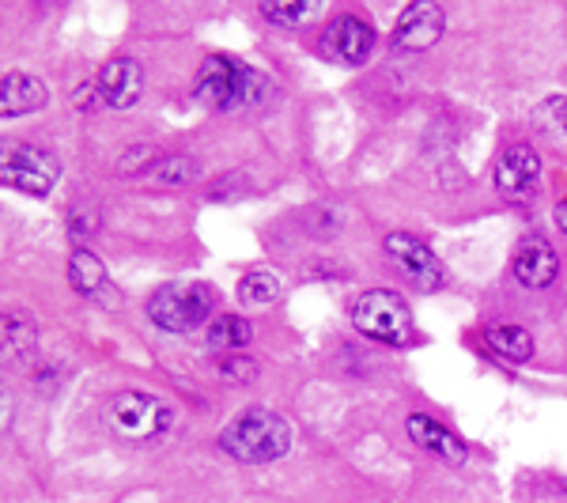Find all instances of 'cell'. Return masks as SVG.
<instances>
[{
  "label": "cell",
  "mask_w": 567,
  "mask_h": 503,
  "mask_svg": "<svg viewBox=\"0 0 567 503\" xmlns=\"http://www.w3.org/2000/svg\"><path fill=\"white\" fill-rule=\"evenodd\" d=\"M219 451L231 454V459L243 465L277 462L291 451V428L280 413L254 406L219 432Z\"/></svg>",
  "instance_id": "1"
},
{
  "label": "cell",
  "mask_w": 567,
  "mask_h": 503,
  "mask_svg": "<svg viewBox=\"0 0 567 503\" xmlns=\"http://www.w3.org/2000/svg\"><path fill=\"white\" fill-rule=\"evenodd\" d=\"M197 99L208 103L213 110H235V106H250L265 99V76L254 72L250 65H243L239 58H208L197 69Z\"/></svg>",
  "instance_id": "2"
},
{
  "label": "cell",
  "mask_w": 567,
  "mask_h": 503,
  "mask_svg": "<svg viewBox=\"0 0 567 503\" xmlns=\"http://www.w3.org/2000/svg\"><path fill=\"white\" fill-rule=\"evenodd\" d=\"M216 291L197 280H175V285H163L152 291L148 299V318L167 333H189L213 315Z\"/></svg>",
  "instance_id": "3"
},
{
  "label": "cell",
  "mask_w": 567,
  "mask_h": 503,
  "mask_svg": "<svg viewBox=\"0 0 567 503\" xmlns=\"http://www.w3.org/2000/svg\"><path fill=\"white\" fill-rule=\"evenodd\" d=\"M352 326L382 345H409V337H413V315H409L405 299L390 288L363 291L352 307Z\"/></svg>",
  "instance_id": "4"
},
{
  "label": "cell",
  "mask_w": 567,
  "mask_h": 503,
  "mask_svg": "<svg viewBox=\"0 0 567 503\" xmlns=\"http://www.w3.org/2000/svg\"><path fill=\"white\" fill-rule=\"evenodd\" d=\"M106 424L125 439H159L175 428V409L144 390H122L110 398Z\"/></svg>",
  "instance_id": "5"
},
{
  "label": "cell",
  "mask_w": 567,
  "mask_h": 503,
  "mask_svg": "<svg viewBox=\"0 0 567 503\" xmlns=\"http://www.w3.org/2000/svg\"><path fill=\"white\" fill-rule=\"evenodd\" d=\"M0 178L12 189H23L31 197H45L58 186L61 163L45 148H34V144H8L4 155H0Z\"/></svg>",
  "instance_id": "6"
},
{
  "label": "cell",
  "mask_w": 567,
  "mask_h": 503,
  "mask_svg": "<svg viewBox=\"0 0 567 503\" xmlns=\"http://www.w3.org/2000/svg\"><path fill=\"white\" fill-rule=\"evenodd\" d=\"M386 254L398 261V269L409 277V285L416 291H435L446 285V273H443V261L427 250V243L413 239L405 232H393L386 239Z\"/></svg>",
  "instance_id": "7"
},
{
  "label": "cell",
  "mask_w": 567,
  "mask_h": 503,
  "mask_svg": "<svg viewBox=\"0 0 567 503\" xmlns=\"http://www.w3.org/2000/svg\"><path fill=\"white\" fill-rule=\"evenodd\" d=\"M374 45V31L360 16H337L322 31V53L337 65H363Z\"/></svg>",
  "instance_id": "8"
},
{
  "label": "cell",
  "mask_w": 567,
  "mask_h": 503,
  "mask_svg": "<svg viewBox=\"0 0 567 503\" xmlns=\"http://www.w3.org/2000/svg\"><path fill=\"white\" fill-rule=\"evenodd\" d=\"M446 16L443 8L432 4V0H416L401 12L398 27H393V45L398 50H432V45L443 39Z\"/></svg>",
  "instance_id": "9"
},
{
  "label": "cell",
  "mask_w": 567,
  "mask_h": 503,
  "mask_svg": "<svg viewBox=\"0 0 567 503\" xmlns=\"http://www.w3.org/2000/svg\"><path fill=\"white\" fill-rule=\"evenodd\" d=\"M511 273H515V280L523 288H548L556 280V273H560V254H556L553 243L542 239V235H529L515 250Z\"/></svg>",
  "instance_id": "10"
},
{
  "label": "cell",
  "mask_w": 567,
  "mask_h": 503,
  "mask_svg": "<svg viewBox=\"0 0 567 503\" xmlns=\"http://www.w3.org/2000/svg\"><path fill=\"white\" fill-rule=\"evenodd\" d=\"M542 178V160L526 144H511L496 163V189L507 197H529Z\"/></svg>",
  "instance_id": "11"
},
{
  "label": "cell",
  "mask_w": 567,
  "mask_h": 503,
  "mask_svg": "<svg viewBox=\"0 0 567 503\" xmlns=\"http://www.w3.org/2000/svg\"><path fill=\"white\" fill-rule=\"evenodd\" d=\"M95 84H99V99H103L106 106L125 110V106H133L136 99H141L144 69H141V61H133V58H114V61H106V65H103Z\"/></svg>",
  "instance_id": "12"
},
{
  "label": "cell",
  "mask_w": 567,
  "mask_h": 503,
  "mask_svg": "<svg viewBox=\"0 0 567 503\" xmlns=\"http://www.w3.org/2000/svg\"><path fill=\"white\" fill-rule=\"evenodd\" d=\"M409 424V435H413V443L420 446V451H427V454H435V459H443V462H465V443L458 435L451 432V428H443L439 420L432 417H424V413H413L405 420Z\"/></svg>",
  "instance_id": "13"
},
{
  "label": "cell",
  "mask_w": 567,
  "mask_h": 503,
  "mask_svg": "<svg viewBox=\"0 0 567 503\" xmlns=\"http://www.w3.org/2000/svg\"><path fill=\"white\" fill-rule=\"evenodd\" d=\"M45 84L27 72H8L4 84H0V114L16 117V114H31V110L45 106Z\"/></svg>",
  "instance_id": "14"
},
{
  "label": "cell",
  "mask_w": 567,
  "mask_h": 503,
  "mask_svg": "<svg viewBox=\"0 0 567 503\" xmlns=\"http://www.w3.org/2000/svg\"><path fill=\"white\" fill-rule=\"evenodd\" d=\"M69 285L80 291V296L99 299L106 288V265L87 250V246H76L69 254Z\"/></svg>",
  "instance_id": "15"
},
{
  "label": "cell",
  "mask_w": 567,
  "mask_h": 503,
  "mask_svg": "<svg viewBox=\"0 0 567 503\" xmlns=\"http://www.w3.org/2000/svg\"><path fill=\"white\" fill-rule=\"evenodd\" d=\"M484 341L492 352H499L511 363H526L534 356V337L523 326H488L484 329Z\"/></svg>",
  "instance_id": "16"
},
{
  "label": "cell",
  "mask_w": 567,
  "mask_h": 503,
  "mask_svg": "<svg viewBox=\"0 0 567 503\" xmlns=\"http://www.w3.org/2000/svg\"><path fill=\"white\" fill-rule=\"evenodd\" d=\"M205 333H208V345H213V349H227V352L254 341V326L246 322L243 315H219Z\"/></svg>",
  "instance_id": "17"
},
{
  "label": "cell",
  "mask_w": 567,
  "mask_h": 503,
  "mask_svg": "<svg viewBox=\"0 0 567 503\" xmlns=\"http://www.w3.org/2000/svg\"><path fill=\"white\" fill-rule=\"evenodd\" d=\"M277 296H280L277 273H269V269H250V273H243V280H239V299H243L246 307H269V304H277Z\"/></svg>",
  "instance_id": "18"
},
{
  "label": "cell",
  "mask_w": 567,
  "mask_h": 503,
  "mask_svg": "<svg viewBox=\"0 0 567 503\" xmlns=\"http://www.w3.org/2000/svg\"><path fill=\"white\" fill-rule=\"evenodd\" d=\"M152 178L159 186H189V182H197V163L189 155H167L152 167Z\"/></svg>",
  "instance_id": "19"
},
{
  "label": "cell",
  "mask_w": 567,
  "mask_h": 503,
  "mask_svg": "<svg viewBox=\"0 0 567 503\" xmlns=\"http://www.w3.org/2000/svg\"><path fill=\"white\" fill-rule=\"evenodd\" d=\"M31 349H34V326L27 322V318L8 315L4 318V356H8V360H12V356H16V360H23Z\"/></svg>",
  "instance_id": "20"
},
{
  "label": "cell",
  "mask_w": 567,
  "mask_h": 503,
  "mask_svg": "<svg viewBox=\"0 0 567 503\" xmlns=\"http://www.w3.org/2000/svg\"><path fill=\"white\" fill-rule=\"evenodd\" d=\"M261 16L284 27H299V23L318 20V4L315 0H303V4H261Z\"/></svg>",
  "instance_id": "21"
},
{
  "label": "cell",
  "mask_w": 567,
  "mask_h": 503,
  "mask_svg": "<svg viewBox=\"0 0 567 503\" xmlns=\"http://www.w3.org/2000/svg\"><path fill=\"white\" fill-rule=\"evenodd\" d=\"M534 122L548 133H567V99L553 95L534 110Z\"/></svg>",
  "instance_id": "22"
},
{
  "label": "cell",
  "mask_w": 567,
  "mask_h": 503,
  "mask_svg": "<svg viewBox=\"0 0 567 503\" xmlns=\"http://www.w3.org/2000/svg\"><path fill=\"white\" fill-rule=\"evenodd\" d=\"M152 163H155L152 144H136V148H125V155L117 160V171H122V175H133V171H148Z\"/></svg>",
  "instance_id": "23"
},
{
  "label": "cell",
  "mask_w": 567,
  "mask_h": 503,
  "mask_svg": "<svg viewBox=\"0 0 567 503\" xmlns=\"http://www.w3.org/2000/svg\"><path fill=\"white\" fill-rule=\"evenodd\" d=\"M219 374H224L227 382H250L254 374H258V363L243 360V356H227V360L219 363Z\"/></svg>",
  "instance_id": "24"
},
{
  "label": "cell",
  "mask_w": 567,
  "mask_h": 503,
  "mask_svg": "<svg viewBox=\"0 0 567 503\" xmlns=\"http://www.w3.org/2000/svg\"><path fill=\"white\" fill-rule=\"evenodd\" d=\"M91 95H99V84H84L72 95V106H80V110H87L91 106Z\"/></svg>",
  "instance_id": "25"
},
{
  "label": "cell",
  "mask_w": 567,
  "mask_h": 503,
  "mask_svg": "<svg viewBox=\"0 0 567 503\" xmlns=\"http://www.w3.org/2000/svg\"><path fill=\"white\" fill-rule=\"evenodd\" d=\"M556 227H560V232L567 235V201H560V205H556Z\"/></svg>",
  "instance_id": "26"
}]
</instances>
